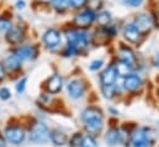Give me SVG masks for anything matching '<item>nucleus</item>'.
Segmentation results:
<instances>
[{"label": "nucleus", "mask_w": 159, "mask_h": 147, "mask_svg": "<svg viewBox=\"0 0 159 147\" xmlns=\"http://www.w3.org/2000/svg\"><path fill=\"white\" fill-rule=\"evenodd\" d=\"M67 92L69 94L70 98L73 99H79L84 95L85 93V87H84V83L79 80V79H74L72 82L68 83L67 85Z\"/></svg>", "instance_id": "11"}, {"label": "nucleus", "mask_w": 159, "mask_h": 147, "mask_svg": "<svg viewBox=\"0 0 159 147\" xmlns=\"http://www.w3.org/2000/svg\"><path fill=\"white\" fill-rule=\"evenodd\" d=\"M105 141L110 146H116L121 142H123V135L121 134V131L116 130V129H112V130L107 131V134L105 136Z\"/></svg>", "instance_id": "21"}, {"label": "nucleus", "mask_w": 159, "mask_h": 147, "mask_svg": "<svg viewBox=\"0 0 159 147\" xmlns=\"http://www.w3.org/2000/svg\"><path fill=\"white\" fill-rule=\"evenodd\" d=\"M0 36H1V34H0Z\"/></svg>", "instance_id": "40"}, {"label": "nucleus", "mask_w": 159, "mask_h": 147, "mask_svg": "<svg viewBox=\"0 0 159 147\" xmlns=\"http://www.w3.org/2000/svg\"><path fill=\"white\" fill-rule=\"evenodd\" d=\"M26 83H27V79L26 78H22V79H20L17 83H16V92L17 93H24V90H25V88H26Z\"/></svg>", "instance_id": "34"}, {"label": "nucleus", "mask_w": 159, "mask_h": 147, "mask_svg": "<svg viewBox=\"0 0 159 147\" xmlns=\"http://www.w3.org/2000/svg\"><path fill=\"white\" fill-rule=\"evenodd\" d=\"M132 145L133 147H152L153 139L151 131L147 129H138L132 135Z\"/></svg>", "instance_id": "9"}, {"label": "nucleus", "mask_w": 159, "mask_h": 147, "mask_svg": "<svg viewBox=\"0 0 159 147\" xmlns=\"http://www.w3.org/2000/svg\"><path fill=\"white\" fill-rule=\"evenodd\" d=\"M105 6V0H88V5L86 7L94 10V11H100L101 9H104Z\"/></svg>", "instance_id": "26"}, {"label": "nucleus", "mask_w": 159, "mask_h": 147, "mask_svg": "<svg viewBox=\"0 0 159 147\" xmlns=\"http://www.w3.org/2000/svg\"><path fill=\"white\" fill-rule=\"evenodd\" d=\"M1 10H2V9H1V2H0V12H1Z\"/></svg>", "instance_id": "39"}, {"label": "nucleus", "mask_w": 159, "mask_h": 147, "mask_svg": "<svg viewBox=\"0 0 159 147\" xmlns=\"http://www.w3.org/2000/svg\"><path fill=\"white\" fill-rule=\"evenodd\" d=\"M119 59H122L129 64H132L133 67L137 63V56L134 53V51L126 45H121L119 48Z\"/></svg>", "instance_id": "13"}, {"label": "nucleus", "mask_w": 159, "mask_h": 147, "mask_svg": "<svg viewBox=\"0 0 159 147\" xmlns=\"http://www.w3.org/2000/svg\"><path fill=\"white\" fill-rule=\"evenodd\" d=\"M63 37H64V35L59 29L48 27L42 34L41 40H42V45L44 46V48L51 51V52H53V51H57V50H59L62 47Z\"/></svg>", "instance_id": "3"}, {"label": "nucleus", "mask_w": 159, "mask_h": 147, "mask_svg": "<svg viewBox=\"0 0 159 147\" xmlns=\"http://www.w3.org/2000/svg\"><path fill=\"white\" fill-rule=\"evenodd\" d=\"M158 6H159V5H158Z\"/></svg>", "instance_id": "41"}, {"label": "nucleus", "mask_w": 159, "mask_h": 147, "mask_svg": "<svg viewBox=\"0 0 159 147\" xmlns=\"http://www.w3.org/2000/svg\"><path fill=\"white\" fill-rule=\"evenodd\" d=\"M102 66H104V61L102 59H95V61H93L90 63L89 68H90V71H99Z\"/></svg>", "instance_id": "33"}, {"label": "nucleus", "mask_w": 159, "mask_h": 147, "mask_svg": "<svg viewBox=\"0 0 159 147\" xmlns=\"http://www.w3.org/2000/svg\"><path fill=\"white\" fill-rule=\"evenodd\" d=\"M115 84L112 85H102V93L106 98H111L114 94H115Z\"/></svg>", "instance_id": "30"}, {"label": "nucleus", "mask_w": 159, "mask_h": 147, "mask_svg": "<svg viewBox=\"0 0 159 147\" xmlns=\"http://www.w3.org/2000/svg\"><path fill=\"white\" fill-rule=\"evenodd\" d=\"M96 22V11L85 7L79 11H74L72 17V26L79 30H89L91 29Z\"/></svg>", "instance_id": "2"}, {"label": "nucleus", "mask_w": 159, "mask_h": 147, "mask_svg": "<svg viewBox=\"0 0 159 147\" xmlns=\"http://www.w3.org/2000/svg\"><path fill=\"white\" fill-rule=\"evenodd\" d=\"M81 119L83 121H89V120H94V119H104L102 116V111L98 108H88L83 111L81 114Z\"/></svg>", "instance_id": "22"}, {"label": "nucleus", "mask_w": 159, "mask_h": 147, "mask_svg": "<svg viewBox=\"0 0 159 147\" xmlns=\"http://www.w3.org/2000/svg\"><path fill=\"white\" fill-rule=\"evenodd\" d=\"M30 140L34 144H46L49 140V130L48 127L42 124L37 122L32 126L31 131H30Z\"/></svg>", "instance_id": "8"}, {"label": "nucleus", "mask_w": 159, "mask_h": 147, "mask_svg": "<svg viewBox=\"0 0 159 147\" xmlns=\"http://www.w3.org/2000/svg\"><path fill=\"white\" fill-rule=\"evenodd\" d=\"M84 126H85V130L89 134L95 135V134L101 132V130L104 127V121H102V119H94V120L85 121L84 122Z\"/></svg>", "instance_id": "20"}, {"label": "nucleus", "mask_w": 159, "mask_h": 147, "mask_svg": "<svg viewBox=\"0 0 159 147\" xmlns=\"http://www.w3.org/2000/svg\"><path fill=\"white\" fill-rule=\"evenodd\" d=\"M116 79H117V72H116L115 66L106 67L100 75V82L102 85H112L115 84Z\"/></svg>", "instance_id": "16"}, {"label": "nucleus", "mask_w": 159, "mask_h": 147, "mask_svg": "<svg viewBox=\"0 0 159 147\" xmlns=\"http://www.w3.org/2000/svg\"><path fill=\"white\" fill-rule=\"evenodd\" d=\"M5 74H6V69H5V66H4V63H2V62H0V82H1V80L4 79Z\"/></svg>", "instance_id": "36"}, {"label": "nucleus", "mask_w": 159, "mask_h": 147, "mask_svg": "<svg viewBox=\"0 0 159 147\" xmlns=\"http://www.w3.org/2000/svg\"><path fill=\"white\" fill-rule=\"evenodd\" d=\"M12 12L9 10H1L0 12V34H6L14 26V17Z\"/></svg>", "instance_id": "12"}, {"label": "nucleus", "mask_w": 159, "mask_h": 147, "mask_svg": "<svg viewBox=\"0 0 159 147\" xmlns=\"http://www.w3.org/2000/svg\"><path fill=\"white\" fill-rule=\"evenodd\" d=\"M142 84H143L142 78L137 74L131 73L123 78V85L128 92H136V90L141 89Z\"/></svg>", "instance_id": "14"}, {"label": "nucleus", "mask_w": 159, "mask_h": 147, "mask_svg": "<svg viewBox=\"0 0 159 147\" xmlns=\"http://www.w3.org/2000/svg\"><path fill=\"white\" fill-rule=\"evenodd\" d=\"M63 35L66 37L67 45L74 47L78 53L84 52L89 47L90 41H91V36L88 32V30H79L73 26L69 27L68 30H66Z\"/></svg>", "instance_id": "1"}, {"label": "nucleus", "mask_w": 159, "mask_h": 147, "mask_svg": "<svg viewBox=\"0 0 159 147\" xmlns=\"http://www.w3.org/2000/svg\"><path fill=\"white\" fill-rule=\"evenodd\" d=\"M5 137L10 144L20 145L25 140L26 134H25V130L20 126H9L5 130Z\"/></svg>", "instance_id": "10"}, {"label": "nucleus", "mask_w": 159, "mask_h": 147, "mask_svg": "<svg viewBox=\"0 0 159 147\" xmlns=\"http://www.w3.org/2000/svg\"><path fill=\"white\" fill-rule=\"evenodd\" d=\"M154 64H156L157 68H159V53H157L156 57H154Z\"/></svg>", "instance_id": "37"}, {"label": "nucleus", "mask_w": 159, "mask_h": 147, "mask_svg": "<svg viewBox=\"0 0 159 147\" xmlns=\"http://www.w3.org/2000/svg\"><path fill=\"white\" fill-rule=\"evenodd\" d=\"M115 68H116V72H117V75L120 77H126V75H128V74L132 73V71H133V66L132 64H129V63H127V62H125V61H122V59H119L117 61V63H116V66H115Z\"/></svg>", "instance_id": "23"}, {"label": "nucleus", "mask_w": 159, "mask_h": 147, "mask_svg": "<svg viewBox=\"0 0 159 147\" xmlns=\"http://www.w3.org/2000/svg\"><path fill=\"white\" fill-rule=\"evenodd\" d=\"M26 6H27L26 0H15V2H14V7L17 11H24L26 9Z\"/></svg>", "instance_id": "32"}, {"label": "nucleus", "mask_w": 159, "mask_h": 147, "mask_svg": "<svg viewBox=\"0 0 159 147\" xmlns=\"http://www.w3.org/2000/svg\"><path fill=\"white\" fill-rule=\"evenodd\" d=\"M52 1L53 0H32L31 5H32L34 9H42V7H44V9L49 10V6H51Z\"/></svg>", "instance_id": "27"}, {"label": "nucleus", "mask_w": 159, "mask_h": 147, "mask_svg": "<svg viewBox=\"0 0 159 147\" xmlns=\"http://www.w3.org/2000/svg\"><path fill=\"white\" fill-rule=\"evenodd\" d=\"M22 61L14 53H9L7 57L5 58V62H4V66H5V69L9 71V72H16L19 71L21 67H22Z\"/></svg>", "instance_id": "17"}, {"label": "nucleus", "mask_w": 159, "mask_h": 147, "mask_svg": "<svg viewBox=\"0 0 159 147\" xmlns=\"http://www.w3.org/2000/svg\"><path fill=\"white\" fill-rule=\"evenodd\" d=\"M49 139H51V141H52L56 146H63V145H66L67 141H68L66 134L62 132V131H59V130H53L52 132H49Z\"/></svg>", "instance_id": "24"}, {"label": "nucleus", "mask_w": 159, "mask_h": 147, "mask_svg": "<svg viewBox=\"0 0 159 147\" xmlns=\"http://www.w3.org/2000/svg\"><path fill=\"white\" fill-rule=\"evenodd\" d=\"M22 62L35 61L40 55V48L35 43H22L17 47H14L12 51Z\"/></svg>", "instance_id": "5"}, {"label": "nucleus", "mask_w": 159, "mask_h": 147, "mask_svg": "<svg viewBox=\"0 0 159 147\" xmlns=\"http://www.w3.org/2000/svg\"><path fill=\"white\" fill-rule=\"evenodd\" d=\"M112 21H114L112 12L109 11V10H106L105 7L96 12V22H95V24H96L99 27H105V26L110 25Z\"/></svg>", "instance_id": "18"}, {"label": "nucleus", "mask_w": 159, "mask_h": 147, "mask_svg": "<svg viewBox=\"0 0 159 147\" xmlns=\"http://www.w3.org/2000/svg\"><path fill=\"white\" fill-rule=\"evenodd\" d=\"M26 36H27V31L24 24H14V26L6 34H4L5 41L12 47H17L25 43Z\"/></svg>", "instance_id": "4"}, {"label": "nucleus", "mask_w": 159, "mask_h": 147, "mask_svg": "<svg viewBox=\"0 0 159 147\" xmlns=\"http://www.w3.org/2000/svg\"><path fill=\"white\" fill-rule=\"evenodd\" d=\"M10 97H11V94H10V90L9 89H6V88L0 89V99L7 100V99H10Z\"/></svg>", "instance_id": "35"}, {"label": "nucleus", "mask_w": 159, "mask_h": 147, "mask_svg": "<svg viewBox=\"0 0 159 147\" xmlns=\"http://www.w3.org/2000/svg\"><path fill=\"white\" fill-rule=\"evenodd\" d=\"M122 36L125 38V41H127L128 43L138 45L144 35L139 31V29L133 22H127L122 27Z\"/></svg>", "instance_id": "7"}, {"label": "nucleus", "mask_w": 159, "mask_h": 147, "mask_svg": "<svg viewBox=\"0 0 159 147\" xmlns=\"http://www.w3.org/2000/svg\"><path fill=\"white\" fill-rule=\"evenodd\" d=\"M6 145H5V141H4V139L0 136V147H5Z\"/></svg>", "instance_id": "38"}, {"label": "nucleus", "mask_w": 159, "mask_h": 147, "mask_svg": "<svg viewBox=\"0 0 159 147\" xmlns=\"http://www.w3.org/2000/svg\"><path fill=\"white\" fill-rule=\"evenodd\" d=\"M80 147H98V144H96V141L93 136L86 135V136H83Z\"/></svg>", "instance_id": "28"}, {"label": "nucleus", "mask_w": 159, "mask_h": 147, "mask_svg": "<svg viewBox=\"0 0 159 147\" xmlns=\"http://www.w3.org/2000/svg\"><path fill=\"white\" fill-rule=\"evenodd\" d=\"M88 5V0H69L70 11H79L81 9H85Z\"/></svg>", "instance_id": "25"}, {"label": "nucleus", "mask_w": 159, "mask_h": 147, "mask_svg": "<svg viewBox=\"0 0 159 147\" xmlns=\"http://www.w3.org/2000/svg\"><path fill=\"white\" fill-rule=\"evenodd\" d=\"M122 4L131 9H138L144 4V0H122Z\"/></svg>", "instance_id": "29"}, {"label": "nucleus", "mask_w": 159, "mask_h": 147, "mask_svg": "<svg viewBox=\"0 0 159 147\" xmlns=\"http://www.w3.org/2000/svg\"><path fill=\"white\" fill-rule=\"evenodd\" d=\"M63 87V79L59 74H53L48 80H47V84H46V88L49 93L52 94H56L58 92H61Z\"/></svg>", "instance_id": "19"}, {"label": "nucleus", "mask_w": 159, "mask_h": 147, "mask_svg": "<svg viewBox=\"0 0 159 147\" xmlns=\"http://www.w3.org/2000/svg\"><path fill=\"white\" fill-rule=\"evenodd\" d=\"M132 22L139 29V31L143 35L149 34L154 29V22H153V17H152L151 12H138V14H136Z\"/></svg>", "instance_id": "6"}, {"label": "nucleus", "mask_w": 159, "mask_h": 147, "mask_svg": "<svg viewBox=\"0 0 159 147\" xmlns=\"http://www.w3.org/2000/svg\"><path fill=\"white\" fill-rule=\"evenodd\" d=\"M49 10L52 12H54L56 15L63 16L67 15L68 12H70V6H69V0H53Z\"/></svg>", "instance_id": "15"}, {"label": "nucleus", "mask_w": 159, "mask_h": 147, "mask_svg": "<svg viewBox=\"0 0 159 147\" xmlns=\"http://www.w3.org/2000/svg\"><path fill=\"white\" fill-rule=\"evenodd\" d=\"M81 140H83V136H81V134H75L72 139H70V141H69V144L72 145V147H79L81 145Z\"/></svg>", "instance_id": "31"}]
</instances>
